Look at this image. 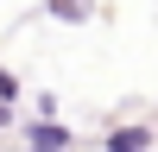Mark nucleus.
<instances>
[{
	"instance_id": "20e7f679",
	"label": "nucleus",
	"mask_w": 158,
	"mask_h": 152,
	"mask_svg": "<svg viewBox=\"0 0 158 152\" xmlns=\"http://www.w3.org/2000/svg\"><path fill=\"white\" fill-rule=\"evenodd\" d=\"M13 89H19V82H13L6 70H0V101H13Z\"/></svg>"
},
{
	"instance_id": "7ed1b4c3",
	"label": "nucleus",
	"mask_w": 158,
	"mask_h": 152,
	"mask_svg": "<svg viewBox=\"0 0 158 152\" xmlns=\"http://www.w3.org/2000/svg\"><path fill=\"white\" fill-rule=\"evenodd\" d=\"M51 6H57L63 19H82V13H89V0H51Z\"/></svg>"
},
{
	"instance_id": "f257e3e1",
	"label": "nucleus",
	"mask_w": 158,
	"mask_h": 152,
	"mask_svg": "<svg viewBox=\"0 0 158 152\" xmlns=\"http://www.w3.org/2000/svg\"><path fill=\"white\" fill-rule=\"evenodd\" d=\"M25 139H32V152H63V146H70V133H63L57 120H38Z\"/></svg>"
},
{
	"instance_id": "39448f33",
	"label": "nucleus",
	"mask_w": 158,
	"mask_h": 152,
	"mask_svg": "<svg viewBox=\"0 0 158 152\" xmlns=\"http://www.w3.org/2000/svg\"><path fill=\"white\" fill-rule=\"evenodd\" d=\"M0 127H6V101H0Z\"/></svg>"
},
{
	"instance_id": "f03ea898",
	"label": "nucleus",
	"mask_w": 158,
	"mask_h": 152,
	"mask_svg": "<svg viewBox=\"0 0 158 152\" xmlns=\"http://www.w3.org/2000/svg\"><path fill=\"white\" fill-rule=\"evenodd\" d=\"M108 152H146V133H139V127H133V133H114Z\"/></svg>"
}]
</instances>
